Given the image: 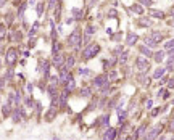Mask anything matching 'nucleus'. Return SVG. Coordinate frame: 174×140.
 Listing matches in <instances>:
<instances>
[{"instance_id":"nucleus-1","label":"nucleus","mask_w":174,"mask_h":140,"mask_svg":"<svg viewBox=\"0 0 174 140\" xmlns=\"http://www.w3.org/2000/svg\"><path fill=\"white\" fill-rule=\"evenodd\" d=\"M98 52H100V45L98 44H89L86 48H84V52H82V58L84 60H90V58L95 57Z\"/></svg>"},{"instance_id":"nucleus-2","label":"nucleus","mask_w":174,"mask_h":140,"mask_svg":"<svg viewBox=\"0 0 174 140\" xmlns=\"http://www.w3.org/2000/svg\"><path fill=\"white\" fill-rule=\"evenodd\" d=\"M68 44L73 45L74 48H79V45L82 44V37H81V31L79 29H74V32L68 37Z\"/></svg>"},{"instance_id":"nucleus-3","label":"nucleus","mask_w":174,"mask_h":140,"mask_svg":"<svg viewBox=\"0 0 174 140\" xmlns=\"http://www.w3.org/2000/svg\"><path fill=\"white\" fill-rule=\"evenodd\" d=\"M161 129H163V124H158V126H155V127H152L150 130H147L145 135H144V140H155L160 134H161Z\"/></svg>"},{"instance_id":"nucleus-4","label":"nucleus","mask_w":174,"mask_h":140,"mask_svg":"<svg viewBox=\"0 0 174 140\" xmlns=\"http://www.w3.org/2000/svg\"><path fill=\"white\" fill-rule=\"evenodd\" d=\"M135 66H137V69H139V73H140V74H144V73H147V71H148L150 63H148V60H147V58H144V57H137V60H135Z\"/></svg>"},{"instance_id":"nucleus-5","label":"nucleus","mask_w":174,"mask_h":140,"mask_svg":"<svg viewBox=\"0 0 174 140\" xmlns=\"http://www.w3.org/2000/svg\"><path fill=\"white\" fill-rule=\"evenodd\" d=\"M108 84H110V81H108V76H105V74H102V76H97L95 79H93V87L98 89V90H102L103 87H106Z\"/></svg>"},{"instance_id":"nucleus-6","label":"nucleus","mask_w":174,"mask_h":140,"mask_svg":"<svg viewBox=\"0 0 174 140\" xmlns=\"http://www.w3.org/2000/svg\"><path fill=\"white\" fill-rule=\"evenodd\" d=\"M5 58H7V63L10 64V66H13V64L16 63V58H18V52L15 48H10L7 52V55H5Z\"/></svg>"},{"instance_id":"nucleus-7","label":"nucleus","mask_w":174,"mask_h":140,"mask_svg":"<svg viewBox=\"0 0 174 140\" xmlns=\"http://www.w3.org/2000/svg\"><path fill=\"white\" fill-rule=\"evenodd\" d=\"M116 135H118V129H115V127H106L105 134H103V140H115Z\"/></svg>"},{"instance_id":"nucleus-8","label":"nucleus","mask_w":174,"mask_h":140,"mask_svg":"<svg viewBox=\"0 0 174 140\" xmlns=\"http://www.w3.org/2000/svg\"><path fill=\"white\" fill-rule=\"evenodd\" d=\"M53 66L58 68V69H62V68L65 66V57H63L62 53L53 55Z\"/></svg>"},{"instance_id":"nucleus-9","label":"nucleus","mask_w":174,"mask_h":140,"mask_svg":"<svg viewBox=\"0 0 174 140\" xmlns=\"http://www.w3.org/2000/svg\"><path fill=\"white\" fill-rule=\"evenodd\" d=\"M137 40H139V36L135 34V32H128V36H126V44L129 47H134L137 44Z\"/></svg>"},{"instance_id":"nucleus-10","label":"nucleus","mask_w":174,"mask_h":140,"mask_svg":"<svg viewBox=\"0 0 174 140\" xmlns=\"http://www.w3.org/2000/svg\"><path fill=\"white\" fill-rule=\"evenodd\" d=\"M74 89H76V81H74L73 76H71L66 82H65V92H66L68 95H69V93H71V92L74 90Z\"/></svg>"},{"instance_id":"nucleus-11","label":"nucleus","mask_w":174,"mask_h":140,"mask_svg":"<svg viewBox=\"0 0 174 140\" xmlns=\"http://www.w3.org/2000/svg\"><path fill=\"white\" fill-rule=\"evenodd\" d=\"M145 132H147V124H140L137 127V130L134 132V138L135 140H137V138H144Z\"/></svg>"},{"instance_id":"nucleus-12","label":"nucleus","mask_w":174,"mask_h":140,"mask_svg":"<svg viewBox=\"0 0 174 140\" xmlns=\"http://www.w3.org/2000/svg\"><path fill=\"white\" fill-rule=\"evenodd\" d=\"M69 77H71V74H69L68 68H66V66H63L62 69H60V77H58V79H60V82H62V84H65V82H66Z\"/></svg>"},{"instance_id":"nucleus-13","label":"nucleus","mask_w":174,"mask_h":140,"mask_svg":"<svg viewBox=\"0 0 174 140\" xmlns=\"http://www.w3.org/2000/svg\"><path fill=\"white\" fill-rule=\"evenodd\" d=\"M21 116H24V113H23V110H21V108H16L15 111H13V114H11L13 123H20V121H21Z\"/></svg>"},{"instance_id":"nucleus-14","label":"nucleus","mask_w":174,"mask_h":140,"mask_svg":"<svg viewBox=\"0 0 174 140\" xmlns=\"http://www.w3.org/2000/svg\"><path fill=\"white\" fill-rule=\"evenodd\" d=\"M139 52L142 53L144 57H147V58L153 57V53H152V50H150V47H147V45H139Z\"/></svg>"},{"instance_id":"nucleus-15","label":"nucleus","mask_w":174,"mask_h":140,"mask_svg":"<svg viewBox=\"0 0 174 140\" xmlns=\"http://www.w3.org/2000/svg\"><path fill=\"white\" fill-rule=\"evenodd\" d=\"M150 16L157 18V20H164V18H166L164 11H161V10H150Z\"/></svg>"},{"instance_id":"nucleus-16","label":"nucleus","mask_w":174,"mask_h":140,"mask_svg":"<svg viewBox=\"0 0 174 140\" xmlns=\"http://www.w3.org/2000/svg\"><path fill=\"white\" fill-rule=\"evenodd\" d=\"M150 39H152L153 42H155V44H160V42H161L163 39H164V36L161 34V32H152V36H150Z\"/></svg>"},{"instance_id":"nucleus-17","label":"nucleus","mask_w":174,"mask_h":140,"mask_svg":"<svg viewBox=\"0 0 174 140\" xmlns=\"http://www.w3.org/2000/svg\"><path fill=\"white\" fill-rule=\"evenodd\" d=\"M131 11H134L135 15H144V7L140 5V3H134V5L131 7Z\"/></svg>"},{"instance_id":"nucleus-18","label":"nucleus","mask_w":174,"mask_h":140,"mask_svg":"<svg viewBox=\"0 0 174 140\" xmlns=\"http://www.w3.org/2000/svg\"><path fill=\"white\" fill-rule=\"evenodd\" d=\"M40 69H42V73H44V77L47 79V77H49V71H50V63L44 60V61H42V68Z\"/></svg>"},{"instance_id":"nucleus-19","label":"nucleus","mask_w":174,"mask_h":140,"mask_svg":"<svg viewBox=\"0 0 174 140\" xmlns=\"http://www.w3.org/2000/svg\"><path fill=\"white\" fill-rule=\"evenodd\" d=\"M164 73H166V68H157L153 73V79H161L164 76Z\"/></svg>"},{"instance_id":"nucleus-20","label":"nucleus","mask_w":174,"mask_h":140,"mask_svg":"<svg viewBox=\"0 0 174 140\" xmlns=\"http://www.w3.org/2000/svg\"><path fill=\"white\" fill-rule=\"evenodd\" d=\"M55 114H56V110L52 106L50 111H47V114H45V121H53L55 119Z\"/></svg>"},{"instance_id":"nucleus-21","label":"nucleus","mask_w":174,"mask_h":140,"mask_svg":"<svg viewBox=\"0 0 174 140\" xmlns=\"http://www.w3.org/2000/svg\"><path fill=\"white\" fill-rule=\"evenodd\" d=\"M108 123H110V116L105 114V116H102L100 121H98V126H100V127H108Z\"/></svg>"},{"instance_id":"nucleus-22","label":"nucleus","mask_w":174,"mask_h":140,"mask_svg":"<svg viewBox=\"0 0 174 140\" xmlns=\"http://www.w3.org/2000/svg\"><path fill=\"white\" fill-rule=\"evenodd\" d=\"M74 63H76V58H74V55H69L68 60H66V63H65V66H66L68 69H71L74 66Z\"/></svg>"},{"instance_id":"nucleus-23","label":"nucleus","mask_w":174,"mask_h":140,"mask_svg":"<svg viewBox=\"0 0 174 140\" xmlns=\"http://www.w3.org/2000/svg\"><path fill=\"white\" fill-rule=\"evenodd\" d=\"M71 13H73V18L74 20H82V10H79V8H73L71 10Z\"/></svg>"},{"instance_id":"nucleus-24","label":"nucleus","mask_w":174,"mask_h":140,"mask_svg":"<svg viewBox=\"0 0 174 140\" xmlns=\"http://www.w3.org/2000/svg\"><path fill=\"white\" fill-rule=\"evenodd\" d=\"M128 57H129L128 52H121L119 57H118V63H119V64H124L126 61H128Z\"/></svg>"},{"instance_id":"nucleus-25","label":"nucleus","mask_w":174,"mask_h":140,"mask_svg":"<svg viewBox=\"0 0 174 140\" xmlns=\"http://www.w3.org/2000/svg\"><path fill=\"white\" fill-rule=\"evenodd\" d=\"M137 23L140 26H144V27H150V26H152V20H148V18H140Z\"/></svg>"},{"instance_id":"nucleus-26","label":"nucleus","mask_w":174,"mask_h":140,"mask_svg":"<svg viewBox=\"0 0 174 140\" xmlns=\"http://www.w3.org/2000/svg\"><path fill=\"white\" fill-rule=\"evenodd\" d=\"M2 111H3V116H5V118H8V116H10V113H11V105H10V103L3 105V106H2Z\"/></svg>"},{"instance_id":"nucleus-27","label":"nucleus","mask_w":174,"mask_h":140,"mask_svg":"<svg viewBox=\"0 0 174 140\" xmlns=\"http://www.w3.org/2000/svg\"><path fill=\"white\" fill-rule=\"evenodd\" d=\"M163 58H164V52H161V50H160V52H157V53H153V60H155L157 63L163 61Z\"/></svg>"},{"instance_id":"nucleus-28","label":"nucleus","mask_w":174,"mask_h":140,"mask_svg":"<svg viewBox=\"0 0 174 140\" xmlns=\"http://www.w3.org/2000/svg\"><path fill=\"white\" fill-rule=\"evenodd\" d=\"M81 97H92V89H89V87H84L82 90H81Z\"/></svg>"},{"instance_id":"nucleus-29","label":"nucleus","mask_w":174,"mask_h":140,"mask_svg":"<svg viewBox=\"0 0 174 140\" xmlns=\"http://www.w3.org/2000/svg\"><path fill=\"white\" fill-rule=\"evenodd\" d=\"M60 50H62V44H60V42H55V44H53V48H52V52H53V55L60 53Z\"/></svg>"},{"instance_id":"nucleus-30","label":"nucleus","mask_w":174,"mask_h":140,"mask_svg":"<svg viewBox=\"0 0 174 140\" xmlns=\"http://www.w3.org/2000/svg\"><path fill=\"white\" fill-rule=\"evenodd\" d=\"M7 36V26H3V24H0V42L3 40V37Z\"/></svg>"},{"instance_id":"nucleus-31","label":"nucleus","mask_w":174,"mask_h":140,"mask_svg":"<svg viewBox=\"0 0 174 140\" xmlns=\"http://www.w3.org/2000/svg\"><path fill=\"white\" fill-rule=\"evenodd\" d=\"M139 3L142 7H152L153 5V0H139Z\"/></svg>"},{"instance_id":"nucleus-32","label":"nucleus","mask_w":174,"mask_h":140,"mask_svg":"<svg viewBox=\"0 0 174 140\" xmlns=\"http://www.w3.org/2000/svg\"><path fill=\"white\" fill-rule=\"evenodd\" d=\"M47 92H49V95L52 97V98H55V97H56V87H52V86H50Z\"/></svg>"},{"instance_id":"nucleus-33","label":"nucleus","mask_w":174,"mask_h":140,"mask_svg":"<svg viewBox=\"0 0 174 140\" xmlns=\"http://www.w3.org/2000/svg\"><path fill=\"white\" fill-rule=\"evenodd\" d=\"M93 32H95V27H93V26H87V27H86V34H87V36H92Z\"/></svg>"},{"instance_id":"nucleus-34","label":"nucleus","mask_w":174,"mask_h":140,"mask_svg":"<svg viewBox=\"0 0 174 140\" xmlns=\"http://www.w3.org/2000/svg\"><path fill=\"white\" fill-rule=\"evenodd\" d=\"M172 47H174V39H171V40H168L166 44H164V48H166V50H169V48H172Z\"/></svg>"},{"instance_id":"nucleus-35","label":"nucleus","mask_w":174,"mask_h":140,"mask_svg":"<svg viewBox=\"0 0 174 140\" xmlns=\"http://www.w3.org/2000/svg\"><path fill=\"white\" fill-rule=\"evenodd\" d=\"M42 11H44V3L39 2L37 3V15H42Z\"/></svg>"},{"instance_id":"nucleus-36","label":"nucleus","mask_w":174,"mask_h":140,"mask_svg":"<svg viewBox=\"0 0 174 140\" xmlns=\"http://www.w3.org/2000/svg\"><path fill=\"white\" fill-rule=\"evenodd\" d=\"M160 111H161L160 108H155V110H152V111H150V118H155V116H158V113H160Z\"/></svg>"},{"instance_id":"nucleus-37","label":"nucleus","mask_w":174,"mask_h":140,"mask_svg":"<svg viewBox=\"0 0 174 140\" xmlns=\"http://www.w3.org/2000/svg\"><path fill=\"white\" fill-rule=\"evenodd\" d=\"M168 89H174V79L172 77L168 79Z\"/></svg>"},{"instance_id":"nucleus-38","label":"nucleus","mask_w":174,"mask_h":140,"mask_svg":"<svg viewBox=\"0 0 174 140\" xmlns=\"http://www.w3.org/2000/svg\"><path fill=\"white\" fill-rule=\"evenodd\" d=\"M152 106H153V100H147V101H145V108L152 110Z\"/></svg>"},{"instance_id":"nucleus-39","label":"nucleus","mask_w":174,"mask_h":140,"mask_svg":"<svg viewBox=\"0 0 174 140\" xmlns=\"http://www.w3.org/2000/svg\"><path fill=\"white\" fill-rule=\"evenodd\" d=\"M169 132H174V118L171 119V123H169Z\"/></svg>"},{"instance_id":"nucleus-40","label":"nucleus","mask_w":174,"mask_h":140,"mask_svg":"<svg viewBox=\"0 0 174 140\" xmlns=\"http://www.w3.org/2000/svg\"><path fill=\"white\" fill-rule=\"evenodd\" d=\"M26 105L29 106V108H31V106H34V105H32V100H31V98H27V100H26Z\"/></svg>"},{"instance_id":"nucleus-41","label":"nucleus","mask_w":174,"mask_h":140,"mask_svg":"<svg viewBox=\"0 0 174 140\" xmlns=\"http://www.w3.org/2000/svg\"><path fill=\"white\" fill-rule=\"evenodd\" d=\"M3 86H5V82H3V79H0V90L3 89Z\"/></svg>"},{"instance_id":"nucleus-42","label":"nucleus","mask_w":174,"mask_h":140,"mask_svg":"<svg viewBox=\"0 0 174 140\" xmlns=\"http://www.w3.org/2000/svg\"><path fill=\"white\" fill-rule=\"evenodd\" d=\"M168 55H174V47H172V48H169V50H168Z\"/></svg>"},{"instance_id":"nucleus-43","label":"nucleus","mask_w":174,"mask_h":140,"mask_svg":"<svg viewBox=\"0 0 174 140\" xmlns=\"http://www.w3.org/2000/svg\"><path fill=\"white\" fill-rule=\"evenodd\" d=\"M5 2H7V0H0V7H3V5H5Z\"/></svg>"},{"instance_id":"nucleus-44","label":"nucleus","mask_w":174,"mask_h":140,"mask_svg":"<svg viewBox=\"0 0 174 140\" xmlns=\"http://www.w3.org/2000/svg\"><path fill=\"white\" fill-rule=\"evenodd\" d=\"M97 2H98V0H90V5H95Z\"/></svg>"},{"instance_id":"nucleus-45","label":"nucleus","mask_w":174,"mask_h":140,"mask_svg":"<svg viewBox=\"0 0 174 140\" xmlns=\"http://www.w3.org/2000/svg\"><path fill=\"white\" fill-rule=\"evenodd\" d=\"M124 140H135V138H134V135H132V137H126Z\"/></svg>"},{"instance_id":"nucleus-46","label":"nucleus","mask_w":174,"mask_h":140,"mask_svg":"<svg viewBox=\"0 0 174 140\" xmlns=\"http://www.w3.org/2000/svg\"><path fill=\"white\" fill-rule=\"evenodd\" d=\"M160 140H166V138H164V137H160Z\"/></svg>"},{"instance_id":"nucleus-47","label":"nucleus","mask_w":174,"mask_h":140,"mask_svg":"<svg viewBox=\"0 0 174 140\" xmlns=\"http://www.w3.org/2000/svg\"><path fill=\"white\" fill-rule=\"evenodd\" d=\"M53 140H60V138H58V137H55V138H53Z\"/></svg>"},{"instance_id":"nucleus-48","label":"nucleus","mask_w":174,"mask_h":140,"mask_svg":"<svg viewBox=\"0 0 174 140\" xmlns=\"http://www.w3.org/2000/svg\"><path fill=\"white\" fill-rule=\"evenodd\" d=\"M171 140H174V137H172V138H171Z\"/></svg>"}]
</instances>
